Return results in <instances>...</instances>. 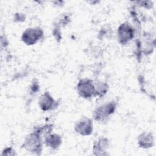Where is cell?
Returning a JSON list of instances; mask_svg holds the SVG:
<instances>
[{"mask_svg":"<svg viewBox=\"0 0 156 156\" xmlns=\"http://www.w3.org/2000/svg\"><path fill=\"white\" fill-rule=\"evenodd\" d=\"M54 103V101L52 99V97H51L49 94L47 93L43 94L40 100V105L43 110H49L52 107Z\"/></svg>","mask_w":156,"mask_h":156,"instance_id":"52a82bcc","label":"cell"},{"mask_svg":"<svg viewBox=\"0 0 156 156\" xmlns=\"http://www.w3.org/2000/svg\"><path fill=\"white\" fill-rule=\"evenodd\" d=\"M46 143L49 147L56 148L60 145L61 143V139L60 136L57 135H51L47 137L46 139Z\"/></svg>","mask_w":156,"mask_h":156,"instance_id":"ba28073f","label":"cell"},{"mask_svg":"<svg viewBox=\"0 0 156 156\" xmlns=\"http://www.w3.org/2000/svg\"><path fill=\"white\" fill-rule=\"evenodd\" d=\"M41 33L40 30L36 29H28L23 35V41L28 44L35 43L41 37Z\"/></svg>","mask_w":156,"mask_h":156,"instance_id":"277c9868","label":"cell"},{"mask_svg":"<svg viewBox=\"0 0 156 156\" xmlns=\"http://www.w3.org/2000/svg\"><path fill=\"white\" fill-rule=\"evenodd\" d=\"M79 93L84 98H90L95 92V88L90 80H82L77 85Z\"/></svg>","mask_w":156,"mask_h":156,"instance_id":"6da1fadb","label":"cell"},{"mask_svg":"<svg viewBox=\"0 0 156 156\" xmlns=\"http://www.w3.org/2000/svg\"><path fill=\"white\" fill-rule=\"evenodd\" d=\"M25 147L29 151H36L37 149L39 150V147L40 146V138L36 133L30 135L26 140L25 142Z\"/></svg>","mask_w":156,"mask_h":156,"instance_id":"5b68a950","label":"cell"},{"mask_svg":"<svg viewBox=\"0 0 156 156\" xmlns=\"http://www.w3.org/2000/svg\"><path fill=\"white\" fill-rule=\"evenodd\" d=\"M119 40L122 42H127L133 36V32L132 28L127 24H122L119 29Z\"/></svg>","mask_w":156,"mask_h":156,"instance_id":"8992f818","label":"cell"},{"mask_svg":"<svg viewBox=\"0 0 156 156\" xmlns=\"http://www.w3.org/2000/svg\"><path fill=\"white\" fill-rule=\"evenodd\" d=\"M92 123L90 119L83 118L79 121L75 127L77 132L83 135H90L92 131Z\"/></svg>","mask_w":156,"mask_h":156,"instance_id":"7a4b0ae2","label":"cell"},{"mask_svg":"<svg viewBox=\"0 0 156 156\" xmlns=\"http://www.w3.org/2000/svg\"><path fill=\"white\" fill-rule=\"evenodd\" d=\"M115 108V106L112 103H109L99 107L95 112V118L97 120H103L112 114Z\"/></svg>","mask_w":156,"mask_h":156,"instance_id":"3957f363","label":"cell"}]
</instances>
